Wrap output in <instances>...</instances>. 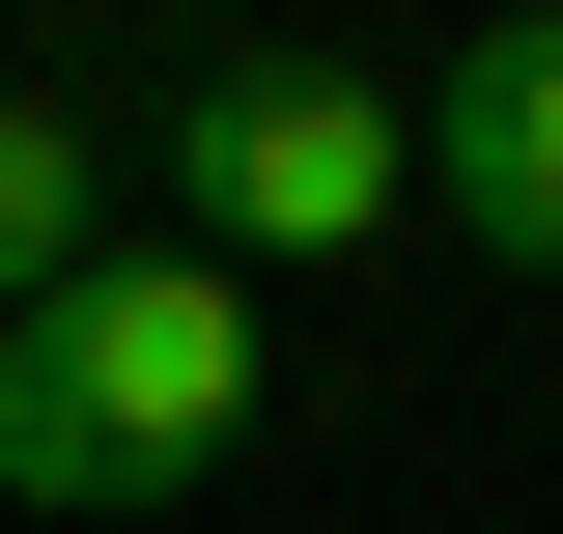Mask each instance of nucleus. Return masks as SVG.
Listing matches in <instances>:
<instances>
[{
    "mask_svg": "<svg viewBox=\"0 0 563 534\" xmlns=\"http://www.w3.org/2000/svg\"><path fill=\"white\" fill-rule=\"evenodd\" d=\"M254 450V281L225 254H85L0 310V507H198Z\"/></svg>",
    "mask_w": 563,
    "mask_h": 534,
    "instance_id": "obj_1",
    "label": "nucleus"
},
{
    "mask_svg": "<svg viewBox=\"0 0 563 534\" xmlns=\"http://www.w3.org/2000/svg\"><path fill=\"white\" fill-rule=\"evenodd\" d=\"M169 198H198V225H169V254H225V281H310V254H395V225H422V113H395V85H366V57H198V85H169Z\"/></svg>",
    "mask_w": 563,
    "mask_h": 534,
    "instance_id": "obj_2",
    "label": "nucleus"
},
{
    "mask_svg": "<svg viewBox=\"0 0 563 534\" xmlns=\"http://www.w3.org/2000/svg\"><path fill=\"white\" fill-rule=\"evenodd\" d=\"M422 225L507 254V281H563V0H507L479 57L422 85Z\"/></svg>",
    "mask_w": 563,
    "mask_h": 534,
    "instance_id": "obj_3",
    "label": "nucleus"
},
{
    "mask_svg": "<svg viewBox=\"0 0 563 534\" xmlns=\"http://www.w3.org/2000/svg\"><path fill=\"white\" fill-rule=\"evenodd\" d=\"M85 254H113V141H85L57 85H0V310H57Z\"/></svg>",
    "mask_w": 563,
    "mask_h": 534,
    "instance_id": "obj_4",
    "label": "nucleus"
}]
</instances>
